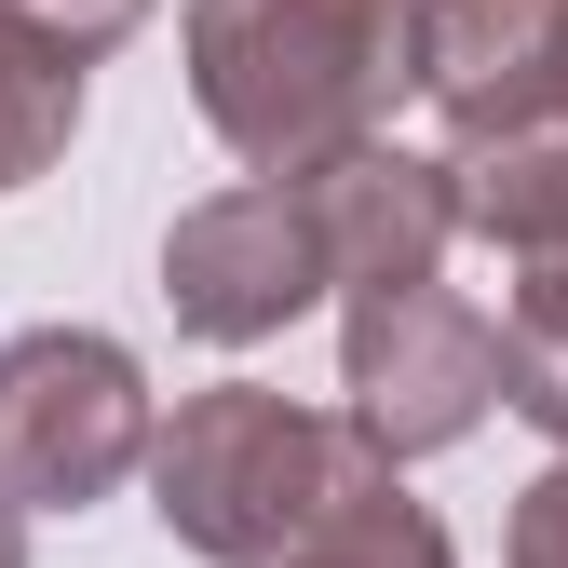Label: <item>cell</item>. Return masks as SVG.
I'll return each mask as SVG.
<instances>
[{"mask_svg": "<svg viewBox=\"0 0 568 568\" xmlns=\"http://www.w3.org/2000/svg\"><path fill=\"white\" fill-rule=\"evenodd\" d=\"M501 406L528 419L541 447H568V257L515 271V312H501Z\"/></svg>", "mask_w": 568, "mask_h": 568, "instance_id": "cell-10", "label": "cell"}, {"mask_svg": "<svg viewBox=\"0 0 568 568\" xmlns=\"http://www.w3.org/2000/svg\"><path fill=\"white\" fill-rule=\"evenodd\" d=\"M393 474L406 460L366 434V419H325L298 393L217 379V393H190L163 434H150V515L203 568H271V555H298L325 515H352Z\"/></svg>", "mask_w": 568, "mask_h": 568, "instance_id": "cell-2", "label": "cell"}, {"mask_svg": "<svg viewBox=\"0 0 568 568\" xmlns=\"http://www.w3.org/2000/svg\"><path fill=\"white\" fill-rule=\"evenodd\" d=\"M419 95L460 150L568 122V0H419Z\"/></svg>", "mask_w": 568, "mask_h": 568, "instance_id": "cell-6", "label": "cell"}, {"mask_svg": "<svg viewBox=\"0 0 568 568\" xmlns=\"http://www.w3.org/2000/svg\"><path fill=\"white\" fill-rule=\"evenodd\" d=\"M163 298L203 352H257L284 338L312 298H338V257H325V217H312V176H244L217 203H190L163 231Z\"/></svg>", "mask_w": 568, "mask_h": 568, "instance_id": "cell-5", "label": "cell"}, {"mask_svg": "<svg viewBox=\"0 0 568 568\" xmlns=\"http://www.w3.org/2000/svg\"><path fill=\"white\" fill-rule=\"evenodd\" d=\"M460 217H474V244H501L515 271L568 257V122H528V135L460 150Z\"/></svg>", "mask_w": 568, "mask_h": 568, "instance_id": "cell-8", "label": "cell"}, {"mask_svg": "<svg viewBox=\"0 0 568 568\" xmlns=\"http://www.w3.org/2000/svg\"><path fill=\"white\" fill-rule=\"evenodd\" d=\"M68 135H82V54L0 0V203H14L28 176H54Z\"/></svg>", "mask_w": 568, "mask_h": 568, "instance_id": "cell-9", "label": "cell"}, {"mask_svg": "<svg viewBox=\"0 0 568 568\" xmlns=\"http://www.w3.org/2000/svg\"><path fill=\"white\" fill-rule=\"evenodd\" d=\"M150 366L109 325H14L0 338V487L28 515H82L150 474Z\"/></svg>", "mask_w": 568, "mask_h": 568, "instance_id": "cell-3", "label": "cell"}, {"mask_svg": "<svg viewBox=\"0 0 568 568\" xmlns=\"http://www.w3.org/2000/svg\"><path fill=\"white\" fill-rule=\"evenodd\" d=\"M14 14H28V28H54L68 54L95 68V54H122L135 28H150V0H14Z\"/></svg>", "mask_w": 568, "mask_h": 568, "instance_id": "cell-13", "label": "cell"}, {"mask_svg": "<svg viewBox=\"0 0 568 568\" xmlns=\"http://www.w3.org/2000/svg\"><path fill=\"white\" fill-rule=\"evenodd\" d=\"M501 568H568V447L515 487V528H501Z\"/></svg>", "mask_w": 568, "mask_h": 568, "instance_id": "cell-12", "label": "cell"}, {"mask_svg": "<svg viewBox=\"0 0 568 568\" xmlns=\"http://www.w3.org/2000/svg\"><path fill=\"white\" fill-rule=\"evenodd\" d=\"M338 393L352 419L393 447V460H434L460 447L487 406H501V325H487L460 284H352V325H338Z\"/></svg>", "mask_w": 568, "mask_h": 568, "instance_id": "cell-4", "label": "cell"}, {"mask_svg": "<svg viewBox=\"0 0 568 568\" xmlns=\"http://www.w3.org/2000/svg\"><path fill=\"white\" fill-rule=\"evenodd\" d=\"M190 109L244 176H312L419 95V0H190Z\"/></svg>", "mask_w": 568, "mask_h": 568, "instance_id": "cell-1", "label": "cell"}, {"mask_svg": "<svg viewBox=\"0 0 568 568\" xmlns=\"http://www.w3.org/2000/svg\"><path fill=\"white\" fill-rule=\"evenodd\" d=\"M271 568H460V555H447V528H434V515L406 501V474H393V487H366L352 515H325L298 555H271Z\"/></svg>", "mask_w": 568, "mask_h": 568, "instance_id": "cell-11", "label": "cell"}, {"mask_svg": "<svg viewBox=\"0 0 568 568\" xmlns=\"http://www.w3.org/2000/svg\"><path fill=\"white\" fill-rule=\"evenodd\" d=\"M312 217H325V257H338V298H352V284H419V271H447V244L474 231V217H460V163L393 150V135L312 163Z\"/></svg>", "mask_w": 568, "mask_h": 568, "instance_id": "cell-7", "label": "cell"}, {"mask_svg": "<svg viewBox=\"0 0 568 568\" xmlns=\"http://www.w3.org/2000/svg\"><path fill=\"white\" fill-rule=\"evenodd\" d=\"M0 568H28V501L0 487Z\"/></svg>", "mask_w": 568, "mask_h": 568, "instance_id": "cell-14", "label": "cell"}]
</instances>
